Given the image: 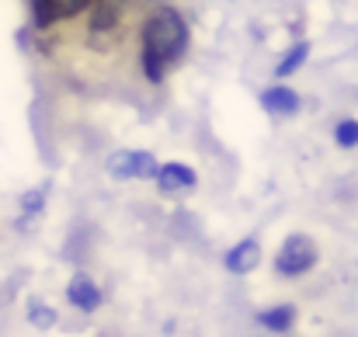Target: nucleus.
Returning <instances> with one entry per match:
<instances>
[{"label":"nucleus","instance_id":"nucleus-1","mask_svg":"<svg viewBox=\"0 0 358 337\" xmlns=\"http://www.w3.org/2000/svg\"><path fill=\"white\" fill-rule=\"evenodd\" d=\"M188 49V24L174 7H160L146 17L143 28V70L153 84L164 80L167 66L181 63Z\"/></svg>","mask_w":358,"mask_h":337},{"label":"nucleus","instance_id":"nucleus-2","mask_svg":"<svg viewBox=\"0 0 358 337\" xmlns=\"http://www.w3.org/2000/svg\"><path fill=\"white\" fill-rule=\"evenodd\" d=\"M317 257H320L317 243H313L310 236H303V233H292V236L282 243L278 257H275V271L285 275V278H296V275H306V271L317 264Z\"/></svg>","mask_w":358,"mask_h":337},{"label":"nucleus","instance_id":"nucleus-3","mask_svg":"<svg viewBox=\"0 0 358 337\" xmlns=\"http://www.w3.org/2000/svg\"><path fill=\"white\" fill-rule=\"evenodd\" d=\"M105 167L119 181H146V178L157 174V157L146 153V150H115Z\"/></svg>","mask_w":358,"mask_h":337},{"label":"nucleus","instance_id":"nucleus-4","mask_svg":"<svg viewBox=\"0 0 358 337\" xmlns=\"http://www.w3.org/2000/svg\"><path fill=\"white\" fill-rule=\"evenodd\" d=\"M28 3H31L35 28H49V24H56L59 17H73V14H80L84 7H91V0H28Z\"/></svg>","mask_w":358,"mask_h":337},{"label":"nucleus","instance_id":"nucleus-5","mask_svg":"<svg viewBox=\"0 0 358 337\" xmlns=\"http://www.w3.org/2000/svg\"><path fill=\"white\" fill-rule=\"evenodd\" d=\"M157 185H160V192H167V195H178V192H192L195 185H199V174L192 171V167H185V164H164V167H157Z\"/></svg>","mask_w":358,"mask_h":337},{"label":"nucleus","instance_id":"nucleus-6","mask_svg":"<svg viewBox=\"0 0 358 337\" xmlns=\"http://www.w3.org/2000/svg\"><path fill=\"white\" fill-rule=\"evenodd\" d=\"M66 299L77 306V310H84V313H94L98 306H101V289L87 278V275H73V282L66 285Z\"/></svg>","mask_w":358,"mask_h":337},{"label":"nucleus","instance_id":"nucleus-7","mask_svg":"<svg viewBox=\"0 0 358 337\" xmlns=\"http://www.w3.org/2000/svg\"><path fill=\"white\" fill-rule=\"evenodd\" d=\"M261 105H264V112H268V115L289 118V115L299 112V94H296L292 87L278 84V87H268V91L261 94Z\"/></svg>","mask_w":358,"mask_h":337},{"label":"nucleus","instance_id":"nucleus-8","mask_svg":"<svg viewBox=\"0 0 358 337\" xmlns=\"http://www.w3.org/2000/svg\"><path fill=\"white\" fill-rule=\"evenodd\" d=\"M261 264V243L257 240H240L237 247L227 254V271L234 275H247Z\"/></svg>","mask_w":358,"mask_h":337},{"label":"nucleus","instance_id":"nucleus-9","mask_svg":"<svg viewBox=\"0 0 358 337\" xmlns=\"http://www.w3.org/2000/svg\"><path fill=\"white\" fill-rule=\"evenodd\" d=\"M292 320H296V306H271V310H264V313H257V324L261 327H268V331H275V334H285L289 327H292Z\"/></svg>","mask_w":358,"mask_h":337},{"label":"nucleus","instance_id":"nucleus-10","mask_svg":"<svg viewBox=\"0 0 358 337\" xmlns=\"http://www.w3.org/2000/svg\"><path fill=\"white\" fill-rule=\"evenodd\" d=\"M306 59H310V42H296V45L285 52V59L275 66V77H292V73H296Z\"/></svg>","mask_w":358,"mask_h":337},{"label":"nucleus","instance_id":"nucleus-11","mask_svg":"<svg viewBox=\"0 0 358 337\" xmlns=\"http://www.w3.org/2000/svg\"><path fill=\"white\" fill-rule=\"evenodd\" d=\"M28 320H31V327L49 331V327H56V310L45 306V303H38V299H31L28 303Z\"/></svg>","mask_w":358,"mask_h":337},{"label":"nucleus","instance_id":"nucleus-12","mask_svg":"<svg viewBox=\"0 0 358 337\" xmlns=\"http://www.w3.org/2000/svg\"><path fill=\"white\" fill-rule=\"evenodd\" d=\"M21 213H24V220H35L42 209H45V188H35V192H24L21 195Z\"/></svg>","mask_w":358,"mask_h":337},{"label":"nucleus","instance_id":"nucleus-13","mask_svg":"<svg viewBox=\"0 0 358 337\" xmlns=\"http://www.w3.org/2000/svg\"><path fill=\"white\" fill-rule=\"evenodd\" d=\"M334 143H338V146H345V150L358 146V118H345V122H338V129H334Z\"/></svg>","mask_w":358,"mask_h":337}]
</instances>
